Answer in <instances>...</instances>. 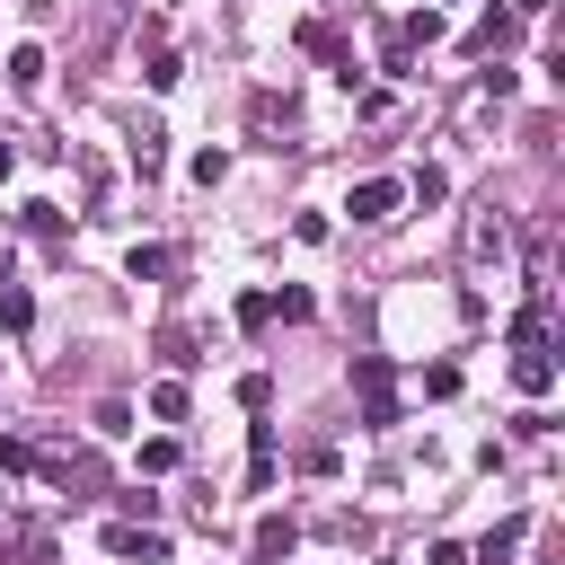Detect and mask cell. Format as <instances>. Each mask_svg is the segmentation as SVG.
I'll return each mask as SVG.
<instances>
[{
    "label": "cell",
    "mask_w": 565,
    "mask_h": 565,
    "mask_svg": "<svg viewBox=\"0 0 565 565\" xmlns=\"http://www.w3.org/2000/svg\"><path fill=\"white\" fill-rule=\"evenodd\" d=\"M353 397H362V424L371 433L397 424V371H388V353H353Z\"/></svg>",
    "instance_id": "6da1fadb"
},
{
    "label": "cell",
    "mask_w": 565,
    "mask_h": 565,
    "mask_svg": "<svg viewBox=\"0 0 565 565\" xmlns=\"http://www.w3.org/2000/svg\"><path fill=\"white\" fill-rule=\"evenodd\" d=\"M344 212H353L362 230H388V221L406 212V185H397V177H362V185L344 194Z\"/></svg>",
    "instance_id": "7a4b0ae2"
},
{
    "label": "cell",
    "mask_w": 565,
    "mask_h": 565,
    "mask_svg": "<svg viewBox=\"0 0 565 565\" xmlns=\"http://www.w3.org/2000/svg\"><path fill=\"white\" fill-rule=\"evenodd\" d=\"M247 547H256V565H291V547H300V521H291V512H265Z\"/></svg>",
    "instance_id": "3957f363"
},
{
    "label": "cell",
    "mask_w": 565,
    "mask_h": 565,
    "mask_svg": "<svg viewBox=\"0 0 565 565\" xmlns=\"http://www.w3.org/2000/svg\"><path fill=\"white\" fill-rule=\"evenodd\" d=\"M106 556H141V565H159L168 539H159L150 521H106Z\"/></svg>",
    "instance_id": "277c9868"
},
{
    "label": "cell",
    "mask_w": 565,
    "mask_h": 565,
    "mask_svg": "<svg viewBox=\"0 0 565 565\" xmlns=\"http://www.w3.org/2000/svg\"><path fill=\"white\" fill-rule=\"evenodd\" d=\"M521 539H530V521L512 512V521H494V530H486V539L468 547V565H512V547H521Z\"/></svg>",
    "instance_id": "5b68a950"
},
{
    "label": "cell",
    "mask_w": 565,
    "mask_h": 565,
    "mask_svg": "<svg viewBox=\"0 0 565 565\" xmlns=\"http://www.w3.org/2000/svg\"><path fill=\"white\" fill-rule=\"evenodd\" d=\"M503 238H512L503 212H477V221H468V265H503Z\"/></svg>",
    "instance_id": "8992f818"
},
{
    "label": "cell",
    "mask_w": 565,
    "mask_h": 565,
    "mask_svg": "<svg viewBox=\"0 0 565 565\" xmlns=\"http://www.w3.org/2000/svg\"><path fill=\"white\" fill-rule=\"evenodd\" d=\"M512 35H521V18H512V9H486V18L468 26V53H503Z\"/></svg>",
    "instance_id": "52a82bcc"
},
{
    "label": "cell",
    "mask_w": 565,
    "mask_h": 565,
    "mask_svg": "<svg viewBox=\"0 0 565 565\" xmlns=\"http://www.w3.org/2000/svg\"><path fill=\"white\" fill-rule=\"evenodd\" d=\"M0 327H9V335L35 327V300H26V282H9V265H0Z\"/></svg>",
    "instance_id": "ba28073f"
},
{
    "label": "cell",
    "mask_w": 565,
    "mask_h": 565,
    "mask_svg": "<svg viewBox=\"0 0 565 565\" xmlns=\"http://www.w3.org/2000/svg\"><path fill=\"white\" fill-rule=\"evenodd\" d=\"M512 388H521V397H547V388H556V362H547V344L512 362Z\"/></svg>",
    "instance_id": "9c48e42d"
},
{
    "label": "cell",
    "mask_w": 565,
    "mask_h": 565,
    "mask_svg": "<svg viewBox=\"0 0 565 565\" xmlns=\"http://www.w3.org/2000/svg\"><path fill=\"white\" fill-rule=\"evenodd\" d=\"M9 88H18V97L44 88V44H18V53H9Z\"/></svg>",
    "instance_id": "30bf717a"
},
{
    "label": "cell",
    "mask_w": 565,
    "mask_h": 565,
    "mask_svg": "<svg viewBox=\"0 0 565 565\" xmlns=\"http://www.w3.org/2000/svg\"><path fill=\"white\" fill-rule=\"evenodd\" d=\"M132 168H141V177H159V168H168V132H159V124H141V132H132Z\"/></svg>",
    "instance_id": "8fae6325"
},
{
    "label": "cell",
    "mask_w": 565,
    "mask_h": 565,
    "mask_svg": "<svg viewBox=\"0 0 565 565\" xmlns=\"http://www.w3.org/2000/svg\"><path fill=\"white\" fill-rule=\"evenodd\" d=\"M397 44H406V53H415V44H441V9H433V0H424V9H415V18H406V26H397Z\"/></svg>",
    "instance_id": "7c38bea8"
},
{
    "label": "cell",
    "mask_w": 565,
    "mask_h": 565,
    "mask_svg": "<svg viewBox=\"0 0 565 565\" xmlns=\"http://www.w3.org/2000/svg\"><path fill=\"white\" fill-rule=\"evenodd\" d=\"M141 79H150V88H177V79H185V62H177L168 44H150V62H141Z\"/></svg>",
    "instance_id": "4fadbf2b"
},
{
    "label": "cell",
    "mask_w": 565,
    "mask_h": 565,
    "mask_svg": "<svg viewBox=\"0 0 565 565\" xmlns=\"http://www.w3.org/2000/svg\"><path fill=\"white\" fill-rule=\"evenodd\" d=\"M150 415H159V424H185V380H159V388H150Z\"/></svg>",
    "instance_id": "5bb4252c"
},
{
    "label": "cell",
    "mask_w": 565,
    "mask_h": 565,
    "mask_svg": "<svg viewBox=\"0 0 565 565\" xmlns=\"http://www.w3.org/2000/svg\"><path fill=\"white\" fill-rule=\"evenodd\" d=\"M168 468H177V433H150L141 441V477H168Z\"/></svg>",
    "instance_id": "9a60e30c"
},
{
    "label": "cell",
    "mask_w": 565,
    "mask_h": 565,
    "mask_svg": "<svg viewBox=\"0 0 565 565\" xmlns=\"http://www.w3.org/2000/svg\"><path fill=\"white\" fill-rule=\"evenodd\" d=\"M18 221H26V230H35V238H44V247H62V212H53V203H26V212H18Z\"/></svg>",
    "instance_id": "2e32d148"
},
{
    "label": "cell",
    "mask_w": 565,
    "mask_h": 565,
    "mask_svg": "<svg viewBox=\"0 0 565 565\" xmlns=\"http://www.w3.org/2000/svg\"><path fill=\"white\" fill-rule=\"evenodd\" d=\"M124 274H132V282H159V274H168V247H132Z\"/></svg>",
    "instance_id": "e0dca14e"
},
{
    "label": "cell",
    "mask_w": 565,
    "mask_h": 565,
    "mask_svg": "<svg viewBox=\"0 0 565 565\" xmlns=\"http://www.w3.org/2000/svg\"><path fill=\"white\" fill-rule=\"evenodd\" d=\"M238 327H247V335L274 327V291H238Z\"/></svg>",
    "instance_id": "ac0fdd59"
},
{
    "label": "cell",
    "mask_w": 565,
    "mask_h": 565,
    "mask_svg": "<svg viewBox=\"0 0 565 565\" xmlns=\"http://www.w3.org/2000/svg\"><path fill=\"white\" fill-rule=\"evenodd\" d=\"M159 353H168V371H194V362H203V353H194V335H185V327H168V335H159Z\"/></svg>",
    "instance_id": "d6986e66"
},
{
    "label": "cell",
    "mask_w": 565,
    "mask_h": 565,
    "mask_svg": "<svg viewBox=\"0 0 565 565\" xmlns=\"http://www.w3.org/2000/svg\"><path fill=\"white\" fill-rule=\"evenodd\" d=\"M238 406H247V415H265V406H274V380H265V371H247V380H238Z\"/></svg>",
    "instance_id": "ffe728a7"
},
{
    "label": "cell",
    "mask_w": 565,
    "mask_h": 565,
    "mask_svg": "<svg viewBox=\"0 0 565 565\" xmlns=\"http://www.w3.org/2000/svg\"><path fill=\"white\" fill-rule=\"evenodd\" d=\"M0 468H9V477H26V468H35V441H18V433H0Z\"/></svg>",
    "instance_id": "44dd1931"
},
{
    "label": "cell",
    "mask_w": 565,
    "mask_h": 565,
    "mask_svg": "<svg viewBox=\"0 0 565 565\" xmlns=\"http://www.w3.org/2000/svg\"><path fill=\"white\" fill-rule=\"evenodd\" d=\"M230 177V150H194V185H221Z\"/></svg>",
    "instance_id": "7402d4cb"
},
{
    "label": "cell",
    "mask_w": 565,
    "mask_h": 565,
    "mask_svg": "<svg viewBox=\"0 0 565 565\" xmlns=\"http://www.w3.org/2000/svg\"><path fill=\"white\" fill-rule=\"evenodd\" d=\"M424 565H468V547H459V539H441V547H433Z\"/></svg>",
    "instance_id": "603a6c76"
},
{
    "label": "cell",
    "mask_w": 565,
    "mask_h": 565,
    "mask_svg": "<svg viewBox=\"0 0 565 565\" xmlns=\"http://www.w3.org/2000/svg\"><path fill=\"white\" fill-rule=\"evenodd\" d=\"M547 9H556V0H512V18H547Z\"/></svg>",
    "instance_id": "cb8c5ba5"
},
{
    "label": "cell",
    "mask_w": 565,
    "mask_h": 565,
    "mask_svg": "<svg viewBox=\"0 0 565 565\" xmlns=\"http://www.w3.org/2000/svg\"><path fill=\"white\" fill-rule=\"evenodd\" d=\"M0 177H18V150H9V141H0Z\"/></svg>",
    "instance_id": "d4e9b609"
},
{
    "label": "cell",
    "mask_w": 565,
    "mask_h": 565,
    "mask_svg": "<svg viewBox=\"0 0 565 565\" xmlns=\"http://www.w3.org/2000/svg\"><path fill=\"white\" fill-rule=\"evenodd\" d=\"M547 565H556V556H547Z\"/></svg>",
    "instance_id": "484cf974"
},
{
    "label": "cell",
    "mask_w": 565,
    "mask_h": 565,
    "mask_svg": "<svg viewBox=\"0 0 565 565\" xmlns=\"http://www.w3.org/2000/svg\"><path fill=\"white\" fill-rule=\"evenodd\" d=\"M380 565H388V556H380Z\"/></svg>",
    "instance_id": "4316f807"
},
{
    "label": "cell",
    "mask_w": 565,
    "mask_h": 565,
    "mask_svg": "<svg viewBox=\"0 0 565 565\" xmlns=\"http://www.w3.org/2000/svg\"><path fill=\"white\" fill-rule=\"evenodd\" d=\"M433 9H441V0H433Z\"/></svg>",
    "instance_id": "83f0119b"
}]
</instances>
